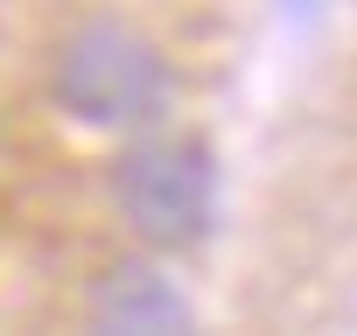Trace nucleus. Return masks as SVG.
<instances>
[{
  "mask_svg": "<svg viewBox=\"0 0 357 336\" xmlns=\"http://www.w3.org/2000/svg\"><path fill=\"white\" fill-rule=\"evenodd\" d=\"M50 98L91 133H154L175 105V70L140 29L77 22L50 56Z\"/></svg>",
  "mask_w": 357,
  "mask_h": 336,
  "instance_id": "nucleus-1",
  "label": "nucleus"
},
{
  "mask_svg": "<svg viewBox=\"0 0 357 336\" xmlns=\"http://www.w3.org/2000/svg\"><path fill=\"white\" fill-rule=\"evenodd\" d=\"M105 190H112L119 224L147 252H190L218 224V154L197 133L154 126V133H133L112 154Z\"/></svg>",
  "mask_w": 357,
  "mask_h": 336,
  "instance_id": "nucleus-2",
  "label": "nucleus"
},
{
  "mask_svg": "<svg viewBox=\"0 0 357 336\" xmlns=\"http://www.w3.org/2000/svg\"><path fill=\"white\" fill-rule=\"evenodd\" d=\"M84 336H204V322L168 266L112 259L84 294Z\"/></svg>",
  "mask_w": 357,
  "mask_h": 336,
  "instance_id": "nucleus-3",
  "label": "nucleus"
},
{
  "mask_svg": "<svg viewBox=\"0 0 357 336\" xmlns=\"http://www.w3.org/2000/svg\"><path fill=\"white\" fill-rule=\"evenodd\" d=\"M280 8H287L294 22H308V15H322V0H280Z\"/></svg>",
  "mask_w": 357,
  "mask_h": 336,
  "instance_id": "nucleus-4",
  "label": "nucleus"
}]
</instances>
